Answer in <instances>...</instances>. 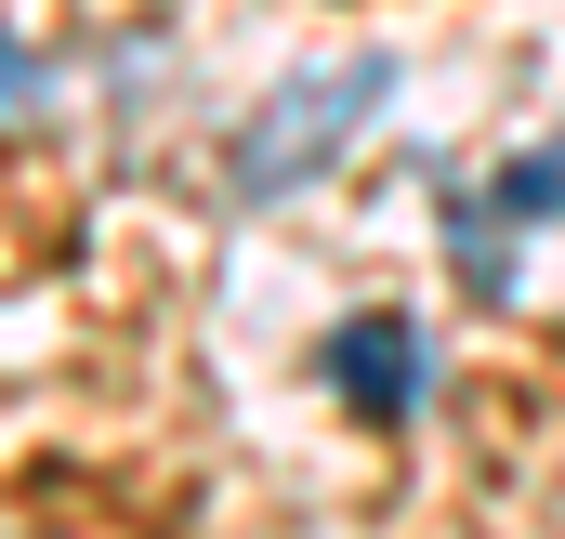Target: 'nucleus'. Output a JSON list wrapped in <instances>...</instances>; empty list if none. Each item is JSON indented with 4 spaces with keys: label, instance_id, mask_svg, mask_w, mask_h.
I'll return each instance as SVG.
<instances>
[{
    "label": "nucleus",
    "instance_id": "39448f33",
    "mask_svg": "<svg viewBox=\"0 0 565 539\" xmlns=\"http://www.w3.org/2000/svg\"><path fill=\"white\" fill-rule=\"evenodd\" d=\"M0 539H13V527H0Z\"/></svg>",
    "mask_w": 565,
    "mask_h": 539
},
{
    "label": "nucleus",
    "instance_id": "f03ea898",
    "mask_svg": "<svg viewBox=\"0 0 565 539\" xmlns=\"http://www.w3.org/2000/svg\"><path fill=\"white\" fill-rule=\"evenodd\" d=\"M540 211H565V133L526 145L487 198H460V276H473V289H500V224H540Z\"/></svg>",
    "mask_w": 565,
    "mask_h": 539
},
{
    "label": "nucleus",
    "instance_id": "7ed1b4c3",
    "mask_svg": "<svg viewBox=\"0 0 565 539\" xmlns=\"http://www.w3.org/2000/svg\"><path fill=\"white\" fill-rule=\"evenodd\" d=\"M329 382H342L355 408H382V421L422 408V329H408V316H355V329H329Z\"/></svg>",
    "mask_w": 565,
    "mask_h": 539
},
{
    "label": "nucleus",
    "instance_id": "f257e3e1",
    "mask_svg": "<svg viewBox=\"0 0 565 539\" xmlns=\"http://www.w3.org/2000/svg\"><path fill=\"white\" fill-rule=\"evenodd\" d=\"M369 106H382V53H355V66H316V80H289L277 106H264L250 133L224 145V184H237V198H289L302 171H329L342 145L369 133Z\"/></svg>",
    "mask_w": 565,
    "mask_h": 539
},
{
    "label": "nucleus",
    "instance_id": "20e7f679",
    "mask_svg": "<svg viewBox=\"0 0 565 539\" xmlns=\"http://www.w3.org/2000/svg\"><path fill=\"white\" fill-rule=\"evenodd\" d=\"M26 106H40V53H26L13 13H0V119H26Z\"/></svg>",
    "mask_w": 565,
    "mask_h": 539
}]
</instances>
